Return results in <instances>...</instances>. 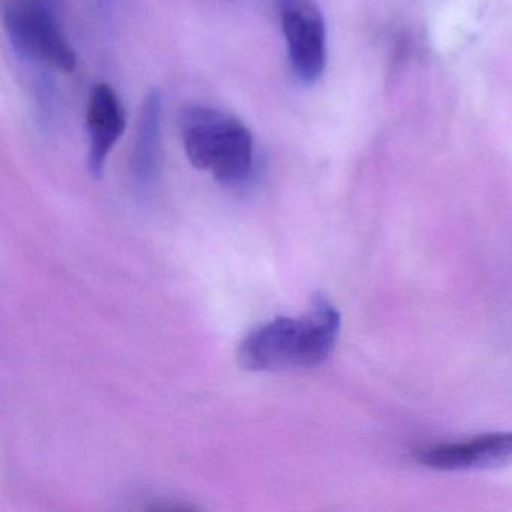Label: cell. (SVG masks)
Segmentation results:
<instances>
[{
    "mask_svg": "<svg viewBox=\"0 0 512 512\" xmlns=\"http://www.w3.org/2000/svg\"><path fill=\"white\" fill-rule=\"evenodd\" d=\"M340 328L337 308L317 293L304 316L277 317L253 329L239 344V365L250 371L316 367L334 352Z\"/></svg>",
    "mask_w": 512,
    "mask_h": 512,
    "instance_id": "cell-1",
    "label": "cell"
},
{
    "mask_svg": "<svg viewBox=\"0 0 512 512\" xmlns=\"http://www.w3.org/2000/svg\"><path fill=\"white\" fill-rule=\"evenodd\" d=\"M185 154L223 187L247 184L254 172V139L244 122L215 107L193 104L179 115Z\"/></svg>",
    "mask_w": 512,
    "mask_h": 512,
    "instance_id": "cell-2",
    "label": "cell"
},
{
    "mask_svg": "<svg viewBox=\"0 0 512 512\" xmlns=\"http://www.w3.org/2000/svg\"><path fill=\"white\" fill-rule=\"evenodd\" d=\"M2 20L20 61L38 70H76V52L65 32V0H5Z\"/></svg>",
    "mask_w": 512,
    "mask_h": 512,
    "instance_id": "cell-3",
    "label": "cell"
},
{
    "mask_svg": "<svg viewBox=\"0 0 512 512\" xmlns=\"http://www.w3.org/2000/svg\"><path fill=\"white\" fill-rule=\"evenodd\" d=\"M278 19L296 79L316 85L328 61L326 25L313 0H277Z\"/></svg>",
    "mask_w": 512,
    "mask_h": 512,
    "instance_id": "cell-4",
    "label": "cell"
},
{
    "mask_svg": "<svg viewBox=\"0 0 512 512\" xmlns=\"http://www.w3.org/2000/svg\"><path fill=\"white\" fill-rule=\"evenodd\" d=\"M424 466L442 472L490 470L512 466V433L482 434L467 442L434 446L419 454Z\"/></svg>",
    "mask_w": 512,
    "mask_h": 512,
    "instance_id": "cell-5",
    "label": "cell"
},
{
    "mask_svg": "<svg viewBox=\"0 0 512 512\" xmlns=\"http://www.w3.org/2000/svg\"><path fill=\"white\" fill-rule=\"evenodd\" d=\"M86 128L89 172L95 179H100L113 148L127 128V112L112 86L98 83L92 89L86 113Z\"/></svg>",
    "mask_w": 512,
    "mask_h": 512,
    "instance_id": "cell-6",
    "label": "cell"
},
{
    "mask_svg": "<svg viewBox=\"0 0 512 512\" xmlns=\"http://www.w3.org/2000/svg\"><path fill=\"white\" fill-rule=\"evenodd\" d=\"M163 95L152 89L140 109L131 152V178L140 194L154 190L163 163Z\"/></svg>",
    "mask_w": 512,
    "mask_h": 512,
    "instance_id": "cell-7",
    "label": "cell"
},
{
    "mask_svg": "<svg viewBox=\"0 0 512 512\" xmlns=\"http://www.w3.org/2000/svg\"><path fill=\"white\" fill-rule=\"evenodd\" d=\"M119 0H94V7L97 13L103 17H110L118 8Z\"/></svg>",
    "mask_w": 512,
    "mask_h": 512,
    "instance_id": "cell-8",
    "label": "cell"
}]
</instances>
